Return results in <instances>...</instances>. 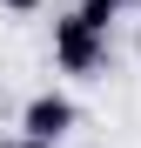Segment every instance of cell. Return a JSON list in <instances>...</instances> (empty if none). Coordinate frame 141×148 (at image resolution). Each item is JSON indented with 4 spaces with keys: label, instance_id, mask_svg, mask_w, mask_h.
Returning <instances> with one entry per match:
<instances>
[{
    "label": "cell",
    "instance_id": "1",
    "mask_svg": "<svg viewBox=\"0 0 141 148\" xmlns=\"http://www.w3.org/2000/svg\"><path fill=\"white\" fill-rule=\"evenodd\" d=\"M108 20H94L87 7H67L61 20H54V67L61 74H81V81H87V74H101L108 67Z\"/></svg>",
    "mask_w": 141,
    "mask_h": 148
},
{
    "label": "cell",
    "instance_id": "2",
    "mask_svg": "<svg viewBox=\"0 0 141 148\" xmlns=\"http://www.w3.org/2000/svg\"><path fill=\"white\" fill-rule=\"evenodd\" d=\"M74 128H81V101H74V94H61V88L27 94V108H20V135H34V141H67Z\"/></svg>",
    "mask_w": 141,
    "mask_h": 148
},
{
    "label": "cell",
    "instance_id": "3",
    "mask_svg": "<svg viewBox=\"0 0 141 148\" xmlns=\"http://www.w3.org/2000/svg\"><path fill=\"white\" fill-rule=\"evenodd\" d=\"M0 7H7V14H14V20H34V14H40V7H47V0H0Z\"/></svg>",
    "mask_w": 141,
    "mask_h": 148
},
{
    "label": "cell",
    "instance_id": "4",
    "mask_svg": "<svg viewBox=\"0 0 141 148\" xmlns=\"http://www.w3.org/2000/svg\"><path fill=\"white\" fill-rule=\"evenodd\" d=\"M14 148H61V141H34V135H20V141H14Z\"/></svg>",
    "mask_w": 141,
    "mask_h": 148
},
{
    "label": "cell",
    "instance_id": "5",
    "mask_svg": "<svg viewBox=\"0 0 141 148\" xmlns=\"http://www.w3.org/2000/svg\"><path fill=\"white\" fill-rule=\"evenodd\" d=\"M114 7H141V0H114Z\"/></svg>",
    "mask_w": 141,
    "mask_h": 148
}]
</instances>
